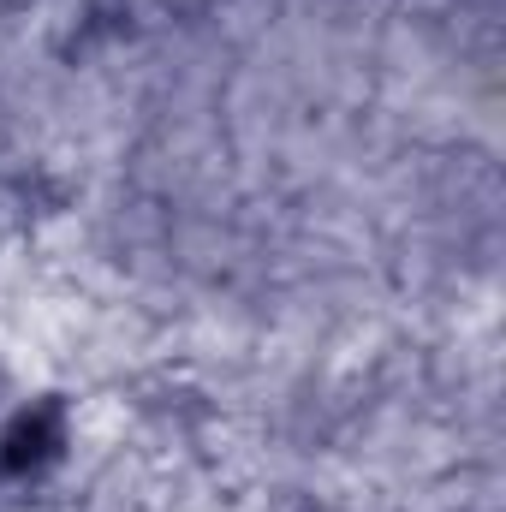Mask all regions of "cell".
Segmentation results:
<instances>
[{
  "label": "cell",
  "mask_w": 506,
  "mask_h": 512,
  "mask_svg": "<svg viewBox=\"0 0 506 512\" xmlns=\"http://www.w3.org/2000/svg\"><path fill=\"white\" fill-rule=\"evenodd\" d=\"M72 447V417L60 393L30 399L6 429H0V477H42L66 459Z\"/></svg>",
  "instance_id": "6da1fadb"
}]
</instances>
